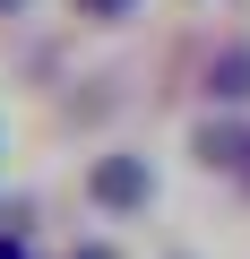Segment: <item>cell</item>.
<instances>
[{"label": "cell", "instance_id": "obj_1", "mask_svg": "<svg viewBox=\"0 0 250 259\" xmlns=\"http://www.w3.org/2000/svg\"><path fill=\"white\" fill-rule=\"evenodd\" d=\"M95 207H147V190H156V173H147V156H95Z\"/></svg>", "mask_w": 250, "mask_h": 259}, {"label": "cell", "instance_id": "obj_2", "mask_svg": "<svg viewBox=\"0 0 250 259\" xmlns=\"http://www.w3.org/2000/svg\"><path fill=\"white\" fill-rule=\"evenodd\" d=\"M198 156H207V164H224V173H241L250 130H241V121H207V130H198Z\"/></svg>", "mask_w": 250, "mask_h": 259}, {"label": "cell", "instance_id": "obj_3", "mask_svg": "<svg viewBox=\"0 0 250 259\" xmlns=\"http://www.w3.org/2000/svg\"><path fill=\"white\" fill-rule=\"evenodd\" d=\"M207 87H216V104H250V44H233V52L207 69Z\"/></svg>", "mask_w": 250, "mask_h": 259}, {"label": "cell", "instance_id": "obj_4", "mask_svg": "<svg viewBox=\"0 0 250 259\" xmlns=\"http://www.w3.org/2000/svg\"><path fill=\"white\" fill-rule=\"evenodd\" d=\"M86 18H130V0H78Z\"/></svg>", "mask_w": 250, "mask_h": 259}, {"label": "cell", "instance_id": "obj_5", "mask_svg": "<svg viewBox=\"0 0 250 259\" xmlns=\"http://www.w3.org/2000/svg\"><path fill=\"white\" fill-rule=\"evenodd\" d=\"M0 259H26V250H18V242H9V233H0Z\"/></svg>", "mask_w": 250, "mask_h": 259}, {"label": "cell", "instance_id": "obj_6", "mask_svg": "<svg viewBox=\"0 0 250 259\" xmlns=\"http://www.w3.org/2000/svg\"><path fill=\"white\" fill-rule=\"evenodd\" d=\"M69 259H112V250H95V242H86V250H69Z\"/></svg>", "mask_w": 250, "mask_h": 259}, {"label": "cell", "instance_id": "obj_7", "mask_svg": "<svg viewBox=\"0 0 250 259\" xmlns=\"http://www.w3.org/2000/svg\"><path fill=\"white\" fill-rule=\"evenodd\" d=\"M241 182H250V156H241Z\"/></svg>", "mask_w": 250, "mask_h": 259}, {"label": "cell", "instance_id": "obj_8", "mask_svg": "<svg viewBox=\"0 0 250 259\" xmlns=\"http://www.w3.org/2000/svg\"><path fill=\"white\" fill-rule=\"evenodd\" d=\"M0 9H18V0H0Z\"/></svg>", "mask_w": 250, "mask_h": 259}]
</instances>
